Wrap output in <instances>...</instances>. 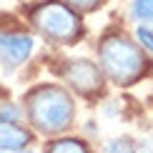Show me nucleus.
I'll use <instances>...</instances> for the list:
<instances>
[{
  "instance_id": "obj_1",
  "label": "nucleus",
  "mask_w": 153,
  "mask_h": 153,
  "mask_svg": "<svg viewBox=\"0 0 153 153\" xmlns=\"http://www.w3.org/2000/svg\"><path fill=\"white\" fill-rule=\"evenodd\" d=\"M73 98L58 85H43L35 88L28 95V116L30 123L40 133H60L73 123Z\"/></svg>"
},
{
  "instance_id": "obj_2",
  "label": "nucleus",
  "mask_w": 153,
  "mask_h": 153,
  "mask_svg": "<svg viewBox=\"0 0 153 153\" xmlns=\"http://www.w3.org/2000/svg\"><path fill=\"white\" fill-rule=\"evenodd\" d=\"M98 58H100L103 73L116 85H131V83H136L143 75V68H146L141 48L123 35H108L105 40H100Z\"/></svg>"
},
{
  "instance_id": "obj_3",
  "label": "nucleus",
  "mask_w": 153,
  "mask_h": 153,
  "mask_svg": "<svg viewBox=\"0 0 153 153\" xmlns=\"http://www.w3.org/2000/svg\"><path fill=\"white\" fill-rule=\"evenodd\" d=\"M30 23L35 25V30L50 43H63L71 45L83 35L80 18L68 8L65 3H43L30 13Z\"/></svg>"
},
{
  "instance_id": "obj_4",
  "label": "nucleus",
  "mask_w": 153,
  "mask_h": 153,
  "mask_svg": "<svg viewBox=\"0 0 153 153\" xmlns=\"http://www.w3.org/2000/svg\"><path fill=\"white\" fill-rule=\"evenodd\" d=\"M35 40L25 33H3L0 30V65L5 71H15L33 55Z\"/></svg>"
},
{
  "instance_id": "obj_5",
  "label": "nucleus",
  "mask_w": 153,
  "mask_h": 153,
  "mask_svg": "<svg viewBox=\"0 0 153 153\" xmlns=\"http://www.w3.org/2000/svg\"><path fill=\"white\" fill-rule=\"evenodd\" d=\"M63 78L71 88H75L83 95H93L103 85V75L91 60H71L63 68Z\"/></svg>"
},
{
  "instance_id": "obj_6",
  "label": "nucleus",
  "mask_w": 153,
  "mask_h": 153,
  "mask_svg": "<svg viewBox=\"0 0 153 153\" xmlns=\"http://www.w3.org/2000/svg\"><path fill=\"white\" fill-rule=\"evenodd\" d=\"M30 141H33V136H30L28 128L13 123V120L0 118V151H13V153H18V151H23Z\"/></svg>"
},
{
  "instance_id": "obj_7",
  "label": "nucleus",
  "mask_w": 153,
  "mask_h": 153,
  "mask_svg": "<svg viewBox=\"0 0 153 153\" xmlns=\"http://www.w3.org/2000/svg\"><path fill=\"white\" fill-rule=\"evenodd\" d=\"M48 153H88V148L75 138H60V141L50 143Z\"/></svg>"
},
{
  "instance_id": "obj_8",
  "label": "nucleus",
  "mask_w": 153,
  "mask_h": 153,
  "mask_svg": "<svg viewBox=\"0 0 153 153\" xmlns=\"http://www.w3.org/2000/svg\"><path fill=\"white\" fill-rule=\"evenodd\" d=\"M131 15L136 20H153V0H133Z\"/></svg>"
},
{
  "instance_id": "obj_9",
  "label": "nucleus",
  "mask_w": 153,
  "mask_h": 153,
  "mask_svg": "<svg viewBox=\"0 0 153 153\" xmlns=\"http://www.w3.org/2000/svg\"><path fill=\"white\" fill-rule=\"evenodd\" d=\"M105 153H136V146L131 138H116V141L108 143Z\"/></svg>"
},
{
  "instance_id": "obj_10",
  "label": "nucleus",
  "mask_w": 153,
  "mask_h": 153,
  "mask_svg": "<svg viewBox=\"0 0 153 153\" xmlns=\"http://www.w3.org/2000/svg\"><path fill=\"white\" fill-rule=\"evenodd\" d=\"M20 108H18L15 103H10V100H5V103H0V118H5V120H13V123H18L20 120Z\"/></svg>"
},
{
  "instance_id": "obj_11",
  "label": "nucleus",
  "mask_w": 153,
  "mask_h": 153,
  "mask_svg": "<svg viewBox=\"0 0 153 153\" xmlns=\"http://www.w3.org/2000/svg\"><path fill=\"white\" fill-rule=\"evenodd\" d=\"M68 8H75V10H95L103 0H63Z\"/></svg>"
},
{
  "instance_id": "obj_12",
  "label": "nucleus",
  "mask_w": 153,
  "mask_h": 153,
  "mask_svg": "<svg viewBox=\"0 0 153 153\" xmlns=\"http://www.w3.org/2000/svg\"><path fill=\"white\" fill-rule=\"evenodd\" d=\"M136 35H138V40H141V45L148 50V53H153V30H151V28H143V25H141V28L136 30Z\"/></svg>"
},
{
  "instance_id": "obj_13",
  "label": "nucleus",
  "mask_w": 153,
  "mask_h": 153,
  "mask_svg": "<svg viewBox=\"0 0 153 153\" xmlns=\"http://www.w3.org/2000/svg\"><path fill=\"white\" fill-rule=\"evenodd\" d=\"M0 153H13V151H0Z\"/></svg>"
}]
</instances>
